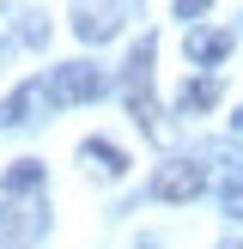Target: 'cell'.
I'll return each mask as SVG.
<instances>
[{
  "label": "cell",
  "mask_w": 243,
  "mask_h": 249,
  "mask_svg": "<svg viewBox=\"0 0 243 249\" xmlns=\"http://www.w3.org/2000/svg\"><path fill=\"white\" fill-rule=\"evenodd\" d=\"M225 249H243V243H225Z\"/></svg>",
  "instance_id": "obj_12"
},
{
  "label": "cell",
  "mask_w": 243,
  "mask_h": 249,
  "mask_svg": "<svg viewBox=\"0 0 243 249\" xmlns=\"http://www.w3.org/2000/svg\"><path fill=\"white\" fill-rule=\"evenodd\" d=\"M231 213H237V219H243V189H237V195H231Z\"/></svg>",
  "instance_id": "obj_11"
},
{
  "label": "cell",
  "mask_w": 243,
  "mask_h": 249,
  "mask_svg": "<svg viewBox=\"0 0 243 249\" xmlns=\"http://www.w3.org/2000/svg\"><path fill=\"white\" fill-rule=\"evenodd\" d=\"M201 189H207V158H170L158 170V195L164 201H194Z\"/></svg>",
  "instance_id": "obj_4"
},
{
  "label": "cell",
  "mask_w": 243,
  "mask_h": 249,
  "mask_svg": "<svg viewBox=\"0 0 243 249\" xmlns=\"http://www.w3.org/2000/svg\"><path fill=\"white\" fill-rule=\"evenodd\" d=\"M36 182H43V164H36V158H24V164L6 177V195H24V189H36Z\"/></svg>",
  "instance_id": "obj_8"
},
{
  "label": "cell",
  "mask_w": 243,
  "mask_h": 249,
  "mask_svg": "<svg viewBox=\"0 0 243 249\" xmlns=\"http://www.w3.org/2000/svg\"><path fill=\"white\" fill-rule=\"evenodd\" d=\"M104 91V67L97 61H67V67H55L43 79V97L55 109H67V104H91V97Z\"/></svg>",
  "instance_id": "obj_1"
},
{
  "label": "cell",
  "mask_w": 243,
  "mask_h": 249,
  "mask_svg": "<svg viewBox=\"0 0 243 249\" xmlns=\"http://www.w3.org/2000/svg\"><path fill=\"white\" fill-rule=\"evenodd\" d=\"M213 97H219L213 79H194V85H182V91H176V104H182V109H207Z\"/></svg>",
  "instance_id": "obj_7"
},
{
  "label": "cell",
  "mask_w": 243,
  "mask_h": 249,
  "mask_svg": "<svg viewBox=\"0 0 243 249\" xmlns=\"http://www.w3.org/2000/svg\"><path fill=\"white\" fill-rule=\"evenodd\" d=\"M207 12V0H176V18H201Z\"/></svg>",
  "instance_id": "obj_10"
},
{
  "label": "cell",
  "mask_w": 243,
  "mask_h": 249,
  "mask_svg": "<svg viewBox=\"0 0 243 249\" xmlns=\"http://www.w3.org/2000/svg\"><path fill=\"white\" fill-rule=\"evenodd\" d=\"M128 97H134V116H140L146 134H164L158 122V104H152V36L134 49V67H128Z\"/></svg>",
  "instance_id": "obj_2"
},
{
  "label": "cell",
  "mask_w": 243,
  "mask_h": 249,
  "mask_svg": "<svg viewBox=\"0 0 243 249\" xmlns=\"http://www.w3.org/2000/svg\"><path fill=\"white\" fill-rule=\"evenodd\" d=\"M79 158L91 164V177H122V170H128V152H116L109 140H85Z\"/></svg>",
  "instance_id": "obj_6"
},
{
  "label": "cell",
  "mask_w": 243,
  "mask_h": 249,
  "mask_svg": "<svg viewBox=\"0 0 243 249\" xmlns=\"http://www.w3.org/2000/svg\"><path fill=\"white\" fill-rule=\"evenodd\" d=\"M73 36L79 43H109L122 31V0H73Z\"/></svg>",
  "instance_id": "obj_3"
},
{
  "label": "cell",
  "mask_w": 243,
  "mask_h": 249,
  "mask_svg": "<svg viewBox=\"0 0 243 249\" xmlns=\"http://www.w3.org/2000/svg\"><path fill=\"white\" fill-rule=\"evenodd\" d=\"M49 36V24H43V12H31V24H24V43H43Z\"/></svg>",
  "instance_id": "obj_9"
},
{
  "label": "cell",
  "mask_w": 243,
  "mask_h": 249,
  "mask_svg": "<svg viewBox=\"0 0 243 249\" xmlns=\"http://www.w3.org/2000/svg\"><path fill=\"white\" fill-rule=\"evenodd\" d=\"M182 55H189L194 67H213V61H225V55H231V31H189Z\"/></svg>",
  "instance_id": "obj_5"
}]
</instances>
